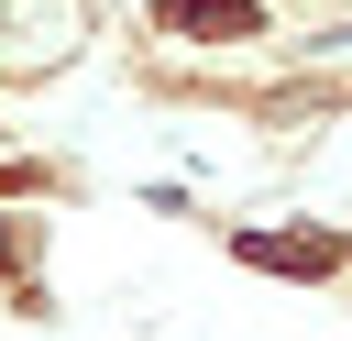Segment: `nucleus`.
<instances>
[{
	"label": "nucleus",
	"instance_id": "obj_1",
	"mask_svg": "<svg viewBox=\"0 0 352 341\" xmlns=\"http://www.w3.org/2000/svg\"><path fill=\"white\" fill-rule=\"evenodd\" d=\"M264 22V0H165V33H209V44H231V33H253Z\"/></svg>",
	"mask_w": 352,
	"mask_h": 341
}]
</instances>
